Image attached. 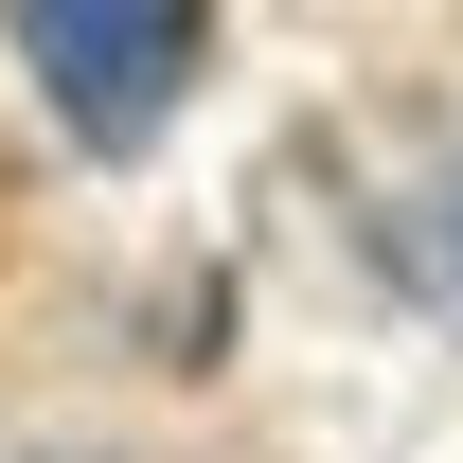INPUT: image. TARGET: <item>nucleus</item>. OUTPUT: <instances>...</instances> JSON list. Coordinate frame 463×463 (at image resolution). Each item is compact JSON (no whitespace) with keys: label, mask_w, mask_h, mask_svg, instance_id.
Wrapping results in <instances>:
<instances>
[{"label":"nucleus","mask_w":463,"mask_h":463,"mask_svg":"<svg viewBox=\"0 0 463 463\" xmlns=\"http://www.w3.org/2000/svg\"><path fill=\"white\" fill-rule=\"evenodd\" d=\"M0 18H18L54 125L108 143V161H143L178 125V90H196V54H214V0H0Z\"/></svg>","instance_id":"f257e3e1"}]
</instances>
